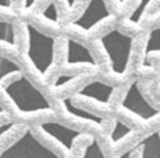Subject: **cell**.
<instances>
[{"label":"cell","instance_id":"obj_1","mask_svg":"<svg viewBox=\"0 0 160 158\" xmlns=\"http://www.w3.org/2000/svg\"><path fill=\"white\" fill-rule=\"evenodd\" d=\"M2 90L5 96L21 114L32 115L54 111L44 94L25 75L21 74L9 83H6L2 86Z\"/></svg>","mask_w":160,"mask_h":158},{"label":"cell","instance_id":"obj_2","mask_svg":"<svg viewBox=\"0 0 160 158\" xmlns=\"http://www.w3.org/2000/svg\"><path fill=\"white\" fill-rule=\"evenodd\" d=\"M24 27L28 38V59L41 76H45L55 60V38L30 22L25 23Z\"/></svg>","mask_w":160,"mask_h":158},{"label":"cell","instance_id":"obj_3","mask_svg":"<svg viewBox=\"0 0 160 158\" xmlns=\"http://www.w3.org/2000/svg\"><path fill=\"white\" fill-rule=\"evenodd\" d=\"M133 42L134 38L132 36L123 33L118 29H112L99 38V43L104 49L112 71L115 75L123 76L127 71Z\"/></svg>","mask_w":160,"mask_h":158},{"label":"cell","instance_id":"obj_4","mask_svg":"<svg viewBox=\"0 0 160 158\" xmlns=\"http://www.w3.org/2000/svg\"><path fill=\"white\" fill-rule=\"evenodd\" d=\"M0 158H60L27 129L16 140L0 151Z\"/></svg>","mask_w":160,"mask_h":158},{"label":"cell","instance_id":"obj_5","mask_svg":"<svg viewBox=\"0 0 160 158\" xmlns=\"http://www.w3.org/2000/svg\"><path fill=\"white\" fill-rule=\"evenodd\" d=\"M121 107L142 121H150L160 115L159 110L151 105L150 102L142 94L137 79L134 80L128 87L121 102Z\"/></svg>","mask_w":160,"mask_h":158},{"label":"cell","instance_id":"obj_6","mask_svg":"<svg viewBox=\"0 0 160 158\" xmlns=\"http://www.w3.org/2000/svg\"><path fill=\"white\" fill-rule=\"evenodd\" d=\"M110 17H111V12L108 8L107 3L102 0L90 1L87 3L82 13L71 22V25L79 28L86 32H89L94 27L109 19Z\"/></svg>","mask_w":160,"mask_h":158},{"label":"cell","instance_id":"obj_7","mask_svg":"<svg viewBox=\"0 0 160 158\" xmlns=\"http://www.w3.org/2000/svg\"><path fill=\"white\" fill-rule=\"evenodd\" d=\"M38 126L43 133L62 145L67 151H70L72 149L73 143L77 138L86 135L82 132L71 129L56 121H45L40 123Z\"/></svg>","mask_w":160,"mask_h":158},{"label":"cell","instance_id":"obj_8","mask_svg":"<svg viewBox=\"0 0 160 158\" xmlns=\"http://www.w3.org/2000/svg\"><path fill=\"white\" fill-rule=\"evenodd\" d=\"M120 158H160V132L155 131L138 140Z\"/></svg>","mask_w":160,"mask_h":158},{"label":"cell","instance_id":"obj_9","mask_svg":"<svg viewBox=\"0 0 160 158\" xmlns=\"http://www.w3.org/2000/svg\"><path fill=\"white\" fill-rule=\"evenodd\" d=\"M66 52V64L68 66L88 65L93 68L98 67V63L92 55L91 51L73 38H67Z\"/></svg>","mask_w":160,"mask_h":158},{"label":"cell","instance_id":"obj_10","mask_svg":"<svg viewBox=\"0 0 160 158\" xmlns=\"http://www.w3.org/2000/svg\"><path fill=\"white\" fill-rule=\"evenodd\" d=\"M113 92L114 87L112 85L105 84L100 80H94L85 85L82 88H80L75 94L80 98L93 100L101 104H108Z\"/></svg>","mask_w":160,"mask_h":158},{"label":"cell","instance_id":"obj_11","mask_svg":"<svg viewBox=\"0 0 160 158\" xmlns=\"http://www.w3.org/2000/svg\"><path fill=\"white\" fill-rule=\"evenodd\" d=\"M62 104L67 113L75 116V118L79 119V120L91 122V123H93V124L100 125V126L104 123V119H103L102 116L98 115V114L93 113V112L88 111V110L83 109V108L78 107L77 104L73 103L72 99H71L70 97H65V98H62Z\"/></svg>","mask_w":160,"mask_h":158},{"label":"cell","instance_id":"obj_12","mask_svg":"<svg viewBox=\"0 0 160 158\" xmlns=\"http://www.w3.org/2000/svg\"><path fill=\"white\" fill-rule=\"evenodd\" d=\"M157 53H160V25L153 28L149 32L144 49L142 65L146 66V63L149 59V56L151 54H157Z\"/></svg>","mask_w":160,"mask_h":158},{"label":"cell","instance_id":"obj_13","mask_svg":"<svg viewBox=\"0 0 160 158\" xmlns=\"http://www.w3.org/2000/svg\"><path fill=\"white\" fill-rule=\"evenodd\" d=\"M21 70V67L14 60L0 54V85H5L7 79L11 76H20Z\"/></svg>","mask_w":160,"mask_h":158},{"label":"cell","instance_id":"obj_14","mask_svg":"<svg viewBox=\"0 0 160 158\" xmlns=\"http://www.w3.org/2000/svg\"><path fill=\"white\" fill-rule=\"evenodd\" d=\"M0 44L14 47L17 45V34L13 23L0 20Z\"/></svg>","mask_w":160,"mask_h":158},{"label":"cell","instance_id":"obj_15","mask_svg":"<svg viewBox=\"0 0 160 158\" xmlns=\"http://www.w3.org/2000/svg\"><path fill=\"white\" fill-rule=\"evenodd\" d=\"M133 133V129L129 125H127L126 123L122 122L121 120H115L114 121L113 129L111 132V142L112 144H118V142H121L122 140H124L125 137Z\"/></svg>","mask_w":160,"mask_h":158},{"label":"cell","instance_id":"obj_16","mask_svg":"<svg viewBox=\"0 0 160 158\" xmlns=\"http://www.w3.org/2000/svg\"><path fill=\"white\" fill-rule=\"evenodd\" d=\"M81 158H107L99 144L98 140L93 138L83 149V154Z\"/></svg>","mask_w":160,"mask_h":158},{"label":"cell","instance_id":"obj_17","mask_svg":"<svg viewBox=\"0 0 160 158\" xmlns=\"http://www.w3.org/2000/svg\"><path fill=\"white\" fill-rule=\"evenodd\" d=\"M149 5H150L149 1H142V3H138L137 7L133 10V12H132L131 16H129V18H128L129 22L133 23V24H135V25L139 24Z\"/></svg>","mask_w":160,"mask_h":158},{"label":"cell","instance_id":"obj_18","mask_svg":"<svg viewBox=\"0 0 160 158\" xmlns=\"http://www.w3.org/2000/svg\"><path fill=\"white\" fill-rule=\"evenodd\" d=\"M42 17L51 22L58 24L59 22V14H58V9L55 3H48L42 10Z\"/></svg>","mask_w":160,"mask_h":158},{"label":"cell","instance_id":"obj_19","mask_svg":"<svg viewBox=\"0 0 160 158\" xmlns=\"http://www.w3.org/2000/svg\"><path fill=\"white\" fill-rule=\"evenodd\" d=\"M77 78H79V75H59L53 83V88L58 89V88H62L67 86L69 83L76 80Z\"/></svg>","mask_w":160,"mask_h":158},{"label":"cell","instance_id":"obj_20","mask_svg":"<svg viewBox=\"0 0 160 158\" xmlns=\"http://www.w3.org/2000/svg\"><path fill=\"white\" fill-rule=\"evenodd\" d=\"M17 125H18V123L14 122V121H8V122L1 123L0 124V140H2L5 136H7L10 132L13 131Z\"/></svg>","mask_w":160,"mask_h":158},{"label":"cell","instance_id":"obj_21","mask_svg":"<svg viewBox=\"0 0 160 158\" xmlns=\"http://www.w3.org/2000/svg\"><path fill=\"white\" fill-rule=\"evenodd\" d=\"M12 8V1L10 0H0V10H10Z\"/></svg>","mask_w":160,"mask_h":158},{"label":"cell","instance_id":"obj_22","mask_svg":"<svg viewBox=\"0 0 160 158\" xmlns=\"http://www.w3.org/2000/svg\"><path fill=\"white\" fill-rule=\"evenodd\" d=\"M35 1H25L24 3H23V7H24V9L29 10V9H32V7L33 6H35Z\"/></svg>","mask_w":160,"mask_h":158},{"label":"cell","instance_id":"obj_23","mask_svg":"<svg viewBox=\"0 0 160 158\" xmlns=\"http://www.w3.org/2000/svg\"><path fill=\"white\" fill-rule=\"evenodd\" d=\"M3 114H6V109L2 107V105L0 104V116L3 115Z\"/></svg>","mask_w":160,"mask_h":158}]
</instances>
